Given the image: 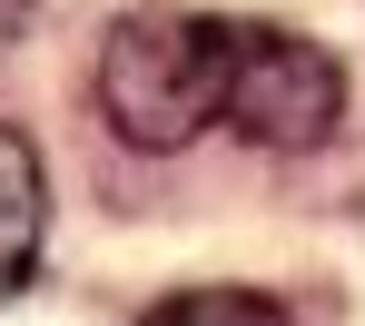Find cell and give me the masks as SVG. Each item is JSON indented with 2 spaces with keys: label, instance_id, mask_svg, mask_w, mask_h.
I'll return each instance as SVG.
<instances>
[{
  "label": "cell",
  "instance_id": "6da1fadb",
  "mask_svg": "<svg viewBox=\"0 0 365 326\" xmlns=\"http://www.w3.org/2000/svg\"><path fill=\"white\" fill-rule=\"evenodd\" d=\"M99 109L128 148H187L227 119V20L207 10H128L99 40Z\"/></svg>",
  "mask_w": 365,
  "mask_h": 326
},
{
  "label": "cell",
  "instance_id": "3957f363",
  "mask_svg": "<svg viewBox=\"0 0 365 326\" xmlns=\"http://www.w3.org/2000/svg\"><path fill=\"white\" fill-rule=\"evenodd\" d=\"M40 238H50V178H40V148L0 119V297L30 287Z\"/></svg>",
  "mask_w": 365,
  "mask_h": 326
},
{
  "label": "cell",
  "instance_id": "277c9868",
  "mask_svg": "<svg viewBox=\"0 0 365 326\" xmlns=\"http://www.w3.org/2000/svg\"><path fill=\"white\" fill-rule=\"evenodd\" d=\"M217 317H287V297H247V287H197V297H158L148 326H217Z\"/></svg>",
  "mask_w": 365,
  "mask_h": 326
},
{
  "label": "cell",
  "instance_id": "7a4b0ae2",
  "mask_svg": "<svg viewBox=\"0 0 365 326\" xmlns=\"http://www.w3.org/2000/svg\"><path fill=\"white\" fill-rule=\"evenodd\" d=\"M346 119V69L277 20H227V129L257 148H316Z\"/></svg>",
  "mask_w": 365,
  "mask_h": 326
}]
</instances>
